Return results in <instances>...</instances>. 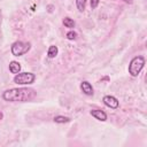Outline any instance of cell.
Returning <instances> with one entry per match:
<instances>
[{"mask_svg": "<svg viewBox=\"0 0 147 147\" xmlns=\"http://www.w3.org/2000/svg\"><path fill=\"white\" fill-rule=\"evenodd\" d=\"M145 65V57L144 56H136L131 60L129 64V74L133 77H137L141 69Z\"/></svg>", "mask_w": 147, "mask_h": 147, "instance_id": "2", "label": "cell"}, {"mask_svg": "<svg viewBox=\"0 0 147 147\" xmlns=\"http://www.w3.org/2000/svg\"><path fill=\"white\" fill-rule=\"evenodd\" d=\"M57 52H59L57 47L54 46V45H52V46H49V48H48V53H47V55H48L49 59H54V57L57 55Z\"/></svg>", "mask_w": 147, "mask_h": 147, "instance_id": "9", "label": "cell"}, {"mask_svg": "<svg viewBox=\"0 0 147 147\" xmlns=\"http://www.w3.org/2000/svg\"><path fill=\"white\" fill-rule=\"evenodd\" d=\"M63 24L67 28H74L75 26V21L72 18H70V17H64L63 18Z\"/></svg>", "mask_w": 147, "mask_h": 147, "instance_id": "10", "label": "cell"}, {"mask_svg": "<svg viewBox=\"0 0 147 147\" xmlns=\"http://www.w3.org/2000/svg\"><path fill=\"white\" fill-rule=\"evenodd\" d=\"M91 115L93 117H95L96 119L102 121V122L107 119V114L103 110H100V109H93V110H91Z\"/></svg>", "mask_w": 147, "mask_h": 147, "instance_id": "6", "label": "cell"}, {"mask_svg": "<svg viewBox=\"0 0 147 147\" xmlns=\"http://www.w3.org/2000/svg\"><path fill=\"white\" fill-rule=\"evenodd\" d=\"M36 96V92L32 88H28V87H22V88H11V90H7L3 92L2 98L6 101H11V102H16V101H21V102H25V101H30Z\"/></svg>", "mask_w": 147, "mask_h": 147, "instance_id": "1", "label": "cell"}, {"mask_svg": "<svg viewBox=\"0 0 147 147\" xmlns=\"http://www.w3.org/2000/svg\"><path fill=\"white\" fill-rule=\"evenodd\" d=\"M80 88L83 91V93H85L86 95H93V87L88 82H82L80 84Z\"/></svg>", "mask_w": 147, "mask_h": 147, "instance_id": "7", "label": "cell"}, {"mask_svg": "<svg viewBox=\"0 0 147 147\" xmlns=\"http://www.w3.org/2000/svg\"><path fill=\"white\" fill-rule=\"evenodd\" d=\"M67 38H68L69 40H74V39L77 38V33H76L75 31H69V32L67 33Z\"/></svg>", "mask_w": 147, "mask_h": 147, "instance_id": "13", "label": "cell"}, {"mask_svg": "<svg viewBox=\"0 0 147 147\" xmlns=\"http://www.w3.org/2000/svg\"><path fill=\"white\" fill-rule=\"evenodd\" d=\"M122 1H124V2H126V3H131V2H132V0H122Z\"/></svg>", "mask_w": 147, "mask_h": 147, "instance_id": "15", "label": "cell"}, {"mask_svg": "<svg viewBox=\"0 0 147 147\" xmlns=\"http://www.w3.org/2000/svg\"><path fill=\"white\" fill-rule=\"evenodd\" d=\"M70 121L69 117H65V116H55L54 117V122L55 123H68Z\"/></svg>", "mask_w": 147, "mask_h": 147, "instance_id": "11", "label": "cell"}, {"mask_svg": "<svg viewBox=\"0 0 147 147\" xmlns=\"http://www.w3.org/2000/svg\"><path fill=\"white\" fill-rule=\"evenodd\" d=\"M102 101H103V103H105L107 107L113 108V109H116V108H118V106H119L118 100H117L115 96H113V95H106V96H103Z\"/></svg>", "mask_w": 147, "mask_h": 147, "instance_id": "5", "label": "cell"}, {"mask_svg": "<svg viewBox=\"0 0 147 147\" xmlns=\"http://www.w3.org/2000/svg\"><path fill=\"white\" fill-rule=\"evenodd\" d=\"M99 1H100V0H91V7H92L93 9L96 8L98 5H99Z\"/></svg>", "mask_w": 147, "mask_h": 147, "instance_id": "14", "label": "cell"}, {"mask_svg": "<svg viewBox=\"0 0 147 147\" xmlns=\"http://www.w3.org/2000/svg\"><path fill=\"white\" fill-rule=\"evenodd\" d=\"M31 48V44L30 42H25V41H15L11 47H10V51H11V54L14 56H21L25 53L29 52V49Z\"/></svg>", "mask_w": 147, "mask_h": 147, "instance_id": "3", "label": "cell"}, {"mask_svg": "<svg viewBox=\"0 0 147 147\" xmlns=\"http://www.w3.org/2000/svg\"><path fill=\"white\" fill-rule=\"evenodd\" d=\"M9 70L13 74H18L20 70H21V64L18 62H16V61H11L9 63Z\"/></svg>", "mask_w": 147, "mask_h": 147, "instance_id": "8", "label": "cell"}, {"mask_svg": "<svg viewBox=\"0 0 147 147\" xmlns=\"http://www.w3.org/2000/svg\"><path fill=\"white\" fill-rule=\"evenodd\" d=\"M85 3H86V0H76V6H77L79 11H84Z\"/></svg>", "mask_w": 147, "mask_h": 147, "instance_id": "12", "label": "cell"}, {"mask_svg": "<svg viewBox=\"0 0 147 147\" xmlns=\"http://www.w3.org/2000/svg\"><path fill=\"white\" fill-rule=\"evenodd\" d=\"M2 117H3V115H2V113H1V111H0V121H1V119H2Z\"/></svg>", "mask_w": 147, "mask_h": 147, "instance_id": "16", "label": "cell"}, {"mask_svg": "<svg viewBox=\"0 0 147 147\" xmlns=\"http://www.w3.org/2000/svg\"><path fill=\"white\" fill-rule=\"evenodd\" d=\"M36 79V76L31 72H21V74H16V76L14 77V83L20 84V85H29L32 84Z\"/></svg>", "mask_w": 147, "mask_h": 147, "instance_id": "4", "label": "cell"}]
</instances>
